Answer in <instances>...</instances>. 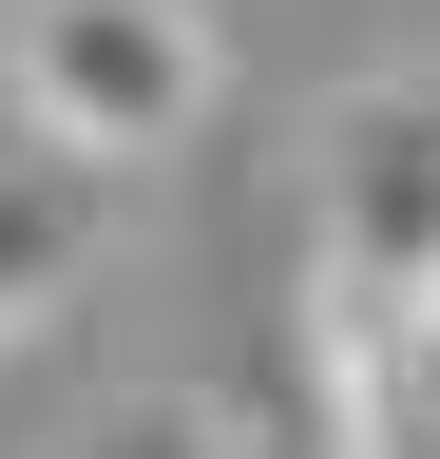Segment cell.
<instances>
[{"label": "cell", "instance_id": "7a4b0ae2", "mask_svg": "<svg viewBox=\"0 0 440 459\" xmlns=\"http://www.w3.org/2000/svg\"><path fill=\"white\" fill-rule=\"evenodd\" d=\"M306 287L325 307L440 287V57H383V77L325 96V134H306Z\"/></svg>", "mask_w": 440, "mask_h": 459}, {"label": "cell", "instance_id": "3957f363", "mask_svg": "<svg viewBox=\"0 0 440 459\" xmlns=\"http://www.w3.org/2000/svg\"><path fill=\"white\" fill-rule=\"evenodd\" d=\"M77 249H96V211H77V153H0V344L20 325H58V287H77Z\"/></svg>", "mask_w": 440, "mask_h": 459}, {"label": "cell", "instance_id": "277c9868", "mask_svg": "<svg viewBox=\"0 0 440 459\" xmlns=\"http://www.w3.org/2000/svg\"><path fill=\"white\" fill-rule=\"evenodd\" d=\"M77 459H268V440L230 421V402H134V421H116V440H77Z\"/></svg>", "mask_w": 440, "mask_h": 459}, {"label": "cell", "instance_id": "6da1fadb", "mask_svg": "<svg viewBox=\"0 0 440 459\" xmlns=\"http://www.w3.org/2000/svg\"><path fill=\"white\" fill-rule=\"evenodd\" d=\"M0 96H20L39 153L134 172V153H192L211 134L230 39H211L192 0H0Z\"/></svg>", "mask_w": 440, "mask_h": 459}]
</instances>
